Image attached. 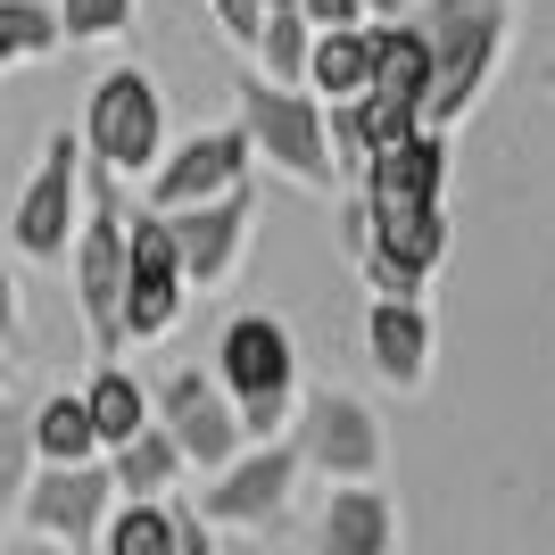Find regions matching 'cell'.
Returning <instances> with one entry per match:
<instances>
[{
	"label": "cell",
	"instance_id": "cell-1",
	"mask_svg": "<svg viewBox=\"0 0 555 555\" xmlns=\"http://www.w3.org/2000/svg\"><path fill=\"white\" fill-rule=\"evenodd\" d=\"M506 17L514 0H423L415 34H423V59H431V92H423V133H456L464 116L481 108L489 75H498V50H506Z\"/></svg>",
	"mask_w": 555,
	"mask_h": 555
},
{
	"label": "cell",
	"instance_id": "cell-2",
	"mask_svg": "<svg viewBox=\"0 0 555 555\" xmlns=\"http://www.w3.org/2000/svg\"><path fill=\"white\" fill-rule=\"evenodd\" d=\"M208 373H216V390L232 398V423H241L249 448L291 431V415H299V340H291L282 315H266V307L224 315Z\"/></svg>",
	"mask_w": 555,
	"mask_h": 555
},
{
	"label": "cell",
	"instance_id": "cell-3",
	"mask_svg": "<svg viewBox=\"0 0 555 555\" xmlns=\"http://www.w3.org/2000/svg\"><path fill=\"white\" fill-rule=\"evenodd\" d=\"M125 183L83 166V224H75L67 274H75V307H83V332H92V357L116 365L125 357V332H116V299H125Z\"/></svg>",
	"mask_w": 555,
	"mask_h": 555
},
{
	"label": "cell",
	"instance_id": "cell-4",
	"mask_svg": "<svg viewBox=\"0 0 555 555\" xmlns=\"http://www.w3.org/2000/svg\"><path fill=\"white\" fill-rule=\"evenodd\" d=\"M340 249L357 257V274L373 282V299H423V282L448 257V208H406L382 216L357 191H340Z\"/></svg>",
	"mask_w": 555,
	"mask_h": 555
},
{
	"label": "cell",
	"instance_id": "cell-5",
	"mask_svg": "<svg viewBox=\"0 0 555 555\" xmlns=\"http://www.w3.org/2000/svg\"><path fill=\"white\" fill-rule=\"evenodd\" d=\"M83 166L116 175V183H150V166L166 158V92L150 67H108L83 100Z\"/></svg>",
	"mask_w": 555,
	"mask_h": 555
},
{
	"label": "cell",
	"instance_id": "cell-6",
	"mask_svg": "<svg viewBox=\"0 0 555 555\" xmlns=\"http://www.w3.org/2000/svg\"><path fill=\"white\" fill-rule=\"evenodd\" d=\"M232 125L249 141V158H266L282 183L315 191V199H340V175H332V150H324V108L307 92H274L266 75H241L232 83Z\"/></svg>",
	"mask_w": 555,
	"mask_h": 555
},
{
	"label": "cell",
	"instance_id": "cell-7",
	"mask_svg": "<svg viewBox=\"0 0 555 555\" xmlns=\"http://www.w3.org/2000/svg\"><path fill=\"white\" fill-rule=\"evenodd\" d=\"M282 440L299 448V464H315L332 489L382 481V464H390V431H382V415L357 390H307Z\"/></svg>",
	"mask_w": 555,
	"mask_h": 555
},
{
	"label": "cell",
	"instance_id": "cell-8",
	"mask_svg": "<svg viewBox=\"0 0 555 555\" xmlns=\"http://www.w3.org/2000/svg\"><path fill=\"white\" fill-rule=\"evenodd\" d=\"M75 224H83V141L50 133L34 175H25V191H17V208H9V241L34 266H67Z\"/></svg>",
	"mask_w": 555,
	"mask_h": 555
},
{
	"label": "cell",
	"instance_id": "cell-9",
	"mask_svg": "<svg viewBox=\"0 0 555 555\" xmlns=\"http://www.w3.org/2000/svg\"><path fill=\"white\" fill-rule=\"evenodd\" d=\"M299 448L291 440H257V448H241V456L216 473L208 489H199V522L208 531H274L282 514H291V489H299Z\"/></svg>",
	"mask_w": 555,
	"mask_h": 555
},
{
	"label": "cell",
	"instance_id": "cell-10",
	"mask_svg": "<svg viewBox=\"0 0 555 555\" xmlns=\"http://www.w3.org/2000/svg\"><path fill=\"white\" fill-rule=\"evenodd\" d=\"M249 175H257V158H249V141H241V125H208V133L166 141V158L150 166V183H141V208L183 216V208H199V199L249 191Z\"/></svg>",
	"mask_w": 555,
	"mask_h": 555
},
{
	"label": "cell",
	"instance_id": "cell-11",
	"mask_svg": "<svg viewBox=\"0 0 555 555\" xmlns=\"http://www.w3.org/2000/svg\"><path fill=\"white\" fill-rule=\"evenodd\" d=\"M116 514V489H108V464H34V481L17 498V522L25 539H42L59 555H83L100 547V522Z\"/></svg>",
	"mask_w": 555,
	"mask_h": 555
},
{
	"label": "cell",
	"instance_id": "cell-12",
	"mask_svg": "<svg viewBox=\"0 0 555 555\" xmlns=\"http://www.w3.org/2000/svg\"><path fill=\"white\" fill-rule=\"evenodd\" d=\"M150 423H158L166 440H175V456L199 464L208 481L249 448V440H241V423H232V398L216 390L208 365H175V373H166L158 390H150Z\"/></svg>",
	"mask_w": 555,
	"mask_h": 555
},
{
	"label": "cell",
	"instance_id": "cell-13",
	"mask_svg": "<svg viewBox=\"0 0 555 555\" xmlns=\"http://www.w3.org/2000/svg\"><path fill=\"white\" fill-rule=\"evenodd\" d=\"M183 266H175V241H166V224L150 208L125 216V299H116V332H125V348L141 340H166L175 332V315H183Z\"/></svg>",
	"mask_w": 555,
	"mask_h": 555
},
{
	"label": "cell",
	"instance_id": "cell-14",
	"mask_svg": "<svg viewBox=\"0 0 555 555\" xmlns=\"http://www.w3.org/2000/svg\"><path fill=\"white\" fill-rule=\"evenodd\" d=\"M166 241H175V266H183V291H224L249 257V224H257V199L249 191H224V199H199L183 216H158Z\"/></svg>",
	"mask_w": 555,
	"mask_h": 555
},
{
	"label": "cell",
	"instance_id": "cell-15",
	"mask_svg": "<svg viewBox=\"0 0 555 555\" xmlns=\"http://www.w3.org/2000/svg\"><path fill=\"white\" fill-rule=\"evenodd\" d=\"M357 199L382 216H406V208H448V141L440 133H406L390 150H373L365 175H357Z\"/></svg>",
	"mask_w": 555,
	"mask_h": 555
},
{
	"label": "cell",
	"instance_id": "cell-16",
	"mask_svg": "<svg viewBox=\"0 0 555 555\" xmlns=\"http://www.w3.org/2000/svg\"><path fill=\"white\" fill-rule=\"evenodd\" d=\"M365 357L398 398L431 390V307L423 299H373L365 307Z\"/></svg>",
	"mask_w": 555,
	"mask_h": 555
},
{
	"label": "cell",
	"instance_id": "cell-17",
	"mask_svg": "<svg viewBox=\"0 0 555 555\" xmlns=\"http://www.w3.org/2000/svg\"><path fill=\"white\" fill-rule=\"evenodd\" d=\"M315 555H398V498L382 481L332 489L324 522H315Z\"/></svg>",
	"mask_w": 555,
	"mask_h": 555
},
{
	"label": "cell",
	"instance_id": "cell-18",
	"mask_svg": "<svg viewBox=\"0 0 555 555\" xmlns=\"http://www.w3.org/2000/svg\"><path fill=\"white\" fill-rule=\"evenodd\" d=\"M365 83H373V34L365 25L307 42V100H315V108H357Z\"/></svg>",
	"mask_w": 555,
	"mask_h": 555
},
{
	"label": "cell",
	"instance_id": "cell-19",
	"mask_svg": "<svg viewBox=\"0 0 555 555\" xmlns=\"http://www.w3.org/2000/svg\"><path fill=\"white\" fill-rule=\"evenodd\" d=\"M108 464V489H116V506H166V489L183 481V456H175V440H166L158 423L141 431V440H125Z\"/></svg>",
	"mask_w": 555,
	"mask_h": 555
},
{
	"label": "cell",
	"instance_id": "cell-20",
	"mask_svg": "<svg viewBox=\"0 0 555 555\" xmlns=\"http://www.w3.org/2000/svg\"><path fill=\"white\" fill-rule=\"evenodd\" d=\"M83 415H92L100 456H116L125 440H141V431H150V390H141L125 365H100L92 382H83Z\"/></svg>",
	"mask_w": 555,
	"mask_h": 555
},
{
	"label": "cell",
	"instance_id": "cell-21",
	"mask_svg": "<svg viewBox=\"0 0 555 555\" xmlns=\"http://www.w3.org/2000/svg\"><path fill=\"white\" fill-rule=\"evenodd\" d=\"M34 464H100L83 390H50L42 406H34Z\"/></svg>",
	"mask_w": 555,
	"mask_h": 555
},
{
	"label": "cell",
	"instance_id": "cell-22",
	"mask_svg": "<svg viewBox=\"0 0 555 555\" xmlns=\"http://www.w3.org/2000/svg\"><path fill=\"white\" fill-rule=\"evenodd\" d=\"M307 42H315V34H307L291 9H266V34H257V50H249L257 59L249 75H266L274 92H307Z\"/></svg>",
	"mask_w": 555,
	"mask_h": 555
},
{
	"label": "cell",
	"instance_id": "cell-23",
	"mask_svg": "<svg viewBox=\"0 0 555 555\" xmlns=\"http://www.w3.org/2000/svg\"><path fill=\"white\" fill-rule=\"evenodd\" d=\"M50 50H67L59 42V9H50V0H0V75L34 67Z\"/></svg>",
	"mask_w": 555,
	"mask_h": 555
},
{
	"label": "cell",
	"instance_id": "cell-24",
	"mask_svg": "<svg viewBox=\"0 0 555 555\" xmlns=\"http://www.w3.org/2000/svg\"><path fill=\"white\" fill-rule=\"evenodd\" d=\"M50 9H59V42L75 50L133 42V17H141V0H50Z\"/></svg>",
	"mask_w": 555,
	"mask_h": 555
},
{
	"label": "cell",
	"instance_id": "cell-25",
	"mask_svg": "<svg viewBox=\"0 0 555 555\" xmlns=\"http://www.w3.org/2000/svg\"><path fill=\"white\" fill-rule=\"evenodd\" d=\"M25 481H34V406L9 390L0 398V514H17Z\"/></svg>",
	"mask_w": 555,
	"mask_h": 555
},
{
	"label": "cell",
	"instance_id": "cell-26",
	"mask_svg": "<svg viewBox=\"0 0 555 555\" xmlns=\"http://www.w3.org/2000/svg\"><path fill=\"white\" fill-rule=\"evenodd\" d=\"M100 555H175V506H116L100 522Z\"/></svg>",
	"mask_w": 555,
	"mask_h": 555
},
{
	"label": "cell",
	"instance_id": "cell-27",
	"mask_svg": "<svg viewBox=\"0 0 555 555\" xmlns=\"http://www.w3.org/2000/svg\"><path fill=\"white\" fill-rule=\"evenodd\" d=\"M208 9H216V25H224V42L249 59L257 34H266V0H208Z\"/></svg>",
	"mask_w": 555,
	"mask_h": 555
},
{
	"label": "cell",
	"instance_id": "cell-28",
	"mask_svg": "<svg viewBox=\"0 0 555 555\" xmlns=\"http://www.w3.org/2000/svg\"><path fill=\"white\" fill-rule=\"evenodd\" d=\"M291 17H299L307 34H348V25H365V9H357V0H291Z\"/></svg>",
	"mask_w": 555,
	"mask_h": 555
},
{
	"label": "cell",
	"instance_id": "cell-29",
	"mask_svg": "<svg viewBox=\"0 0 555 555\" xmlns=\"http://www.w3.org/2000/svg\"><path fill=\"white\" fill-rule=\"evenodd\" d=\"M25 340V299H17V274L0 266V348H17Z\"/></svg>",
	"mask_w": 555,
	"mask_h": 555
},
{
	"label": "cell",
	"instance_id": "cell-30",
	"mask_svg": "<svg viewBox=\"0 0 555 555\" xmlns=\"http://www.w3.org/2000/svg\"><path fill=\"white\" fill-rule=\"evenodd\" d=\"M175 555H216V531L191 506H175Z\"/></svg>",
	"mask_w": 555,
	"mask_h": 555
},
{
	"label": "cell",
	"instance_id": "cell-31",
	"mask_svg": "<svg viewBox=\"0 0 555 555\" xmlns=\"http://www.w3.org/2000/svg\"><path fill=\"white\" fill-rule=\"evenodd\" d=\"M357 9H365V25H406L423 0H357Z\"/></svg>",
	"mask_w": 555,
	"mask_h": 555
},
{
	"label": "cell",
	"instance_id": "cell-32",
	"mask_svg": "<svg viewBox=\"0 0 555 555\" xmlns=\"http://www.w3.org/2000/svg\"><path fill=\"white\" fill-rule=\"evenodd\" d=\"M0 555H59V547H42V539H9Z\"/></svg>",
	"mask_w": 555,
	"mask_h": 555
},
{
	"label": "cell",
	"instance_id": "cell-33",
	"mask_svg": "<svg viewBox=\"0 0 555 555\" xmlns=\"http://www.w3.org/2000/svg\"><path fill=\"white\" fill-rule=\"evenodd\" d=\"M17 390V357H9V348H0V398Z\"/></svg>",
	"mask_w": 555,
	"mask_h": 555
},
{
	"label": "cell",
	"instance_id": "cell-34",
	"mask_svg": "<svg viewBox=\"0 0 555 555\" xmlns=\"http://www.w3.org/2000/svg\"><path fill=\"white\" fill-rule=\"evenodd\" d=\"M539 83H547V92H555V59H547V67H539Z\"/></svg>",
	"mask_w": 555,
	"mask_h": 555
},
{
	"label": "cell",
	"instance_id": "cell-35",
	"mask_svg": "<svg viewBox=\"0 0 555 555\" xmlns=\"http://www.w3.org/2000/svg\"><path fill=\"white\" fill-rule=\"evenodd\" d=\"M266 9H291V0H266Z\"/></svg>",
	"mask_w": 555,
	"mask_h": 555
}]
</instances>
